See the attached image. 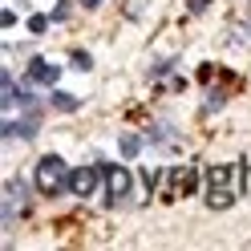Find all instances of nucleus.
<instances>
[{
	"label": "nucleus",
	"instance_id": "obj_1",
	"mask_svg": "<svg viewBox=\"0 0 251 251\" xmlns=\"http://www.w3.org/2000/svg\"><path fill=\"white\" fill-rule=\"evenodd\" d=\"M33 178L41 186V195H61L69 186V166H65L61 154H45V158L37 162V170H33Z\"/></svg>",
	"mask_w": 251,
	"mask_h": 251
},
{
	"label": "nucleus",
	"instance_id": "obj_2",
	"mask_svg": "<svg viewBox=\"0 0 251 251\" xmlns=\"http://www.w3.org/2000/svg\"><path fill=\"white\" fill-rule=\"evenodd\" d=\"M98 170H101V182H105V207H118V202L130 199L134 175H130L126 166H114V162H101V158H98Z\"/></svg>",
	"mask_w": 251,
	"mask_h": 251
},
{
	"label": "nucleus",
	"instance_id": "obj_3",
	"mask_svg": "<svg viewBox=\"0 0 251 251\" xmlns=\"http://www.w3.org/2000/svg\"><path fill=\"white\" fill-rule=\"evenodd\" d=\"M28 211V186L21 182V178H12L8 186H4V207H0V219L4 223H17V215H25Z\"/></svg>",
	"mask_w": 251,
	"mask_h": 251
},
{
	"label": "nucleus",
	"instance_id": "obj_4",
	"mask_svg": "<svg viewBox=\"0 0 251 251\" xmlns=\"http://www.w3.org/2000/svg\"><path fill=\"white\" fill-rule=\"evenodd\" d=\"M41 130V114H25V118H4V126H0V138L4 142H17V138H25V142H33Z\"/></svg>",
	"mask_w": 251,
	"mask_h": 251
},
{
	"label": "nucleus",
	"instance_id": "obj_5",
	"mask_svg": "<svg viewBox=\"0 0 251 251\" xmlns=\"http://www.w3.org/2000/svg\"><path fill=\"white\" fill-rule=\"evenodd\" d=\"M98 178H101L98 166H77V170H69V191H73L77 199H85V195L98 191Z\"/></svg>",
	"mask_w": 251,
	"mask_h": 251
},
{
	"label": "nucleus",
	"instance_id": "obj_6",
	"mask_svg": "<svg viewBox=\"0 0 251 251\" xmlns=\"http://www.w3.org/2000/svg\"><path fill=\"white\" fill-rule=\"evenodd\" d=\"M28 85H45V89H53L57 81H61V69L57 65H49V61H45V57H33V61H28Z\"/></svg>",
	"mask_w": 251,
	"mask_h": 251
},
{
	"label": "nucleus",
	"instance_id": "obj_7",
	"mask_svg": "<svg viewBox=\"0 0 251 251\" xmlns=\"http://www.w3.org/2000/svg\"><path fill=\"white\" fill-rule=\"evenodd\" d=\"M162 178H166V186H175V195H191L199 186V170H191V166L186 170H166Z\"/></svg>",
	"mask_w": 251,
	"mask_h": 251
},
{
	"label": "nucleus",
	"instance_id": "obj_8",
	"mask_svg": "<svg viewBox=\"0 0 251 251\" xmlns=\"http://www.w3.org/2000/svg\"><path fill=\"white\" fill-rule=\"evenodd\" d=\"M21 85L12 81V73H0V109H4V114H12V109L21 105Z\"/></svg>",
	"mask_w": 251,
	"mask_h": 251
},
{
	"label": "nucleus",
	"instance_id": "obj_9",
	"mask_svg": "<svg viewBox=\"0 0 251 251\" xmlns=\"http://www.w3.org/2000/svg\"><path fill=\"white\" fill-rule=\"evenodd\" d=\"M146 142H158V146H166V150H175L170 142H178V130H175V126H166V122H154L150 130H146Z\"/></svg>",
	"mask_w": 251,
	"mask_h": 251
},
{
	"label": "nucleus",
	"instance_id": "obj_10",
	"mask_svg": "<svg viewBox=\"0 0 251 251\" xmlns=\"http://www.w3.org/2000/svg\"><path fill=\"white\" fill-rule=\"evenodd\" d=\"M231 202H235V191H231V186H211V191H207V207H211V211H227Z\"/></svg>",
	"mask_w": 251,
	"mask_h": 251
},
{
	"label": "nucleus",
	"instance_id": "obj_11",
	"mask_svg": "<svg viewBox=\"0 0 251 251\" xmlns=\"http://www.w3.org/2000/svg\"><path fill=\"white\" fill-rule=\"evenodd\" d=\"M142 146H146L142 134H122V138H118V150L126 154V158H138V154H142Z\"/></svg>",
	"mask_w": 251,
	"mask_h": 251
},
{
	"label": "nucleus",
	"instance_id": "obj_12",
	"mask_svg": "<svg viewBox=\"0 0 251 251\" xmlns=\"http://www.w3.org/2000/svg\"><path fill=\"white\" fill-rule=\"evenodd\" d=\"M231 178H235V166H223V162H219V166L207 170V182H211V186H231Z\"/></svg>",
	"mask_w": 251,
	"mask_h": 251
},
{
	"label": "nucleus",
	"instance_id": "obj_13",
	"mask_svg": "<svg viewBox=\"0 0 251 251\" xmlns=\"http://www.w3.org/2000/svg\"><path fill=\"white\" fill-rule=\"evenodd\" d=\"M49 101H53V109H65V114H69V109H77V105H81V98H73V93H61V89L53 93Z\"/></svg>",
	"mask_w": 251,
	"mask_h": 251
},
{
	"label": "nucleus",
	"instance_id": "obj_14",
	"mask_svg": "<svg viewBox=\"0 0 251 251\" xmlns=\"http://www.w3.org/2000/svg\"><path fill=\"white\" fill-rule=\"evenodd\" d=\"M69 65H73V69H93V57H89L85 49H73V53H69Z\"/></svg>",
	"mask_w": 251,
	"mask_h": 251
},
{
	"label": "nucleus",
	"instance_id": "obj_15",
	"mask_svg": "<svg viewBox=\"0 0 251 251\" xmlns=\"http://www.w3.org/2000/svg\"><path fill=\"white\" fill-rule=\"evenodd\" d=\"M49 21H53V17H41V12H33V17H28V33H33V37H41L45 28H49Z\"/></svg>",
	"mask_w": 251,
	"mask_h": 251
},
{
	"label": "nucleus",
	"instance_id": "obj_16",
	"mask_svg": "<svg viewBox=\"0 0 251 251\" xmlns=\"http://www.w3.org/2000/svg\"><path fill=\"white\" fill-rule=\"evenodd\" d=\"M49 17H53L57 25H61V21H69V17H73V4H69V0H57V8L49 12Z\"/></svg>",
	"mask_w": 251,
	"mask_h": 251
},
{
	"label": "nucleus",
	"instance_id": "obj_17",
	"mask_svg": "<svg viewBox=\"0 0 251 251\" xmlns=\"http://www.w3.org/2000/svg\"><path fill=\"white\" fill-rule=\"evenodd\" d=\"M223 101H227V89H215L211 98H207V105H202V109H207V114H215V109L223 105Z\"/></svg>",
	"mask_w": 251,
	"mask_h": 251
},
{
	"label": "nucleus",
	"instance_id": "obj_18",
	"mask_svg": "<svg viewBox=\"0 0 251 251\" xmlns=\"http://www.w3.org/2000/svg\"><path fill=\"white\" fill-rule=\"evenodd\" d=\"M175 69V57H166V61H158V65H154V77H162V73H170Z\"/></svg>",
	"mask_w": 251,
	"mask_h": 251
},
{
	"label": "nucleus",
	"instance_id": "obj_19",
	"mask_svg": "<svg viewBox=\"0 0 251 251\" xmlns=\"http://www.w3.org/2000/svg\"><path fill=\"white\" fill-rule=\"evenodd\" d=\"M239 170H243V191L251 195V162H239Z\"/></svg>",
	"mask_w": 251,
	"mask_h": 251
},
{
	"label": "nucleus",
	"instance_id": "obj_20",
	"mask_svg": "<svg viewBox=\"0 0 251 251\" xmlns=\"http://www.w3.org/2000/svg\"><path fill=\"white\" fill-rule=\"evenodd\" d=\"M0 25H4V28H12V25H17V12H12V8H4V12H0Z\"/></svg>",
	"mask_w": 251,
	"mask_h": 251
},
{
	"label": "nucleus",
	"instance_id": "obj_21",
	"mask_svg": "<svg viewBox=\"0 0 251 251\" xmlns=\"http://www.w3.org/2000/svg\"><path fill=\"white\" fill-rule=\"evenodd\" d=\"M207 4H211V0H186V8H191V12H202Z\"/></svg>",
	"mask_w": 251,
	"mask_h": 251
},
{
	"label": "nucleus",
	"instance_id": "obj_22",
	"mask_svg": "<svg viewBox=\"0 0 251 251\" xmlns=\"http://www.w3.org/2000/svg\"><path fill=\"white\" fill-rule=\"evenodd\" d=\"M81 4H85V8H98V4H101V0H81Z\"/></svg>",
	"mask_w": 251,
	"mask_h": 251
},
{
	"label": "nucleus",
	"instance_id": "obj_23",
	"mask_svg": "<svg viewBox=\"0 0 251 251\" xmlns=\"http://www.w3.org/2000/svg\"><path fill=\"white\" fill-rule=\"evenodd\" d=\"M247 28H251V4H247Z\"/></svg>",
	"mask_w": 251,
	"mask_h": 251
}]
</instances>
